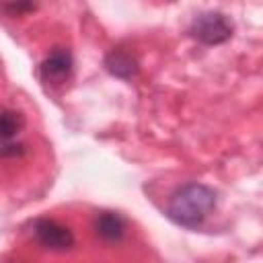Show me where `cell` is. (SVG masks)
I'll use <instances>...</instances> for the list:
<instances>
[{
	"mask_svg": "<svg viewBox=\"0 0 263 263\" xmlns=\"http://www.w3.org/2000/svg\"><path fill=\"white\" fill-rule=\"evenodd\" d=\"M216 208V193L208 185L187 183L179 187L166 205V216L185 228L199 226Z\"/></svg>",
	"mask_w": 263,
	"mask_h": 263,
	"instance_id": "cell-1",
	"label": "cell"
},
{
	"mask_svg": "<svg viewBox=\"0 0 263 263\" xmlns=\"http://www.w3.org/2000/svg\"><path fill=\"white\" fill-rule=\"evenodd\" d=\"M189 35L203 45H220L232 37V23L222 12H201L193 18Z\"/></svg>",
	"mask_w": 263,
	"mask_h": 263,
	"instance_id": "cell-2",
	"label": "cell"
},
{
	"mask_svg": "<svg viewBox=\"0 0 263 263\" xmlns=\"http://www.w3.org/2000/svg\"><path fill=\"white\" fill-rule=\"evenodd\" d=\"M33 234L35 238L51 251H68L74 247V234L68 226L60 224L58 220L51 218H39L33 224Z\"/></svg>",
	"mask_w": 263,
	"mask_h": 263,
	"instance_id": "cell-3",
	"label": "cell"
},
{
	"mask_svg": "<svg viewBox=\"0 0 263 263\" xmlns=\"http://www.w3.org/2000/svg\"><path fill=\"white\" fill-rule=\"evenodd\" d=\"M72 53L64 47H55L41 64H39V76L45 84H64L72 74Z\"/></svg>",
	"mask_w": 263,
	"mask_h": 263,
	"instance_id": "cell-4",
	"label": "cell"
},
{
	"mask_svg": "<svg viewBox=\"0 0 263 263\" xmlns=\"http://www.w3.org/2000/svg\"><path fill=\"white\" fill-rule=\"evenodd\" d=\"M105 68L113 76L123 78V80H129V78H134L138 74V60L129 51L117 47V49H111L105 55Z\"/></svg>",
	"mask_w": 263,
	"mask_h": 263,
	"instance_id": "cell-5",
	"label": "cell"
},
{
	"mask_svg": "<svg viewBox=\"0 0 263 263\" xmlns=\"http://www.w3.org/2000/svg\"><path fill=\"white\" fill-rule=\"evenodd\" d=\"M97 234L107 242H119L125 234V220L117 212H101L95 218Z\"/></svg>",
	"mask_w": 263,
	"mask_h": 263,
	"instance_id": "cell-6",
	"label": "cell"
},
{
	"mask_svg": "<svg viewBox=\"0 0 263 263\" xmlns=\"http://www.w3.org/2000/svg\"><path fill=\"white\" fill-rule=\"evenodd\" d=\"M25 127V117L14 109H2L0 111V142L10 144L12 138Z\"/></svg>",
	"mask_w": 263,
	"mask_h": 263,
	"instance_id": "cell-7",
	"label": "cell"
},
{
	"mask_svg": "<svg viewBox=\"0 0 263 263\" xmlns=\"http://www.w3.org/2000/svg\"><path fill=\"white\" fill-rule=\"evenodd\" d=\"M6 8L12 10V12H23V10H33L35 6L33 4H8Z\"/></svg>",
	"mask_w": 263,
	"mask_h": 263,
	"instance_id": "cell-8",
	"label": "cell"
}]
</instances>
